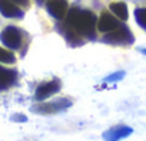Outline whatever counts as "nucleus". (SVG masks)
<instances>
[{
	"mask_svg": "<svg viewBox=\"0 0 146 141\" xmlns=\"http://www.w3.org/2000/svg\"><path fill=\"white\" fill-rule=\"evenodd\" d=\"M98 19L93 12L86 9L73 7L66 13V25L76 35L85 36L89 39H95V28Z\"/></svg>",
	"mask_w": 146,
	"mask_h": 141,
	"instance_id": "f257e3e1",
	"label": "nucleus"
},
{
	"mask_svg": "<svg viewBox=\"0 0 146 141\" xmlns=\"http://www.w3.org/2000/svg\"><path fill=\"white\" fill-rule=\"evenodd\" d=\"M102 40L106 43H110V45H130V43H133L135 38L126 25H120L115 30L108 32Z\"/></svg>",
	"mask_w": 146,
	"mask_h": 141,
	"instance_id": "f03ea898",
	"label": "nucleus"
},
{
	"mask_svg": "<svg viewBox=\"0 0 146 141\" xmlns=\"http://www.w3.org/2000/svg\"><path fill=\"white\" fill-rule=\"evenodd\" d=\"M0 40L9 49H19L22 45V30L16 26H7L0 33Z\"/></svg>",
	"mask_w": 146,
	"mask_h": 141,
	"instance_id": "7ed1b4c3",
	"label": "nucleus"
},
{
	"mask_svg": "<svg viewBox=\"0 0 146 141\" xmlns=\"http://www.w3.org/2000/svg\"><path fill=\"white\" fill-rule=\"evenodd\" d=\"M70 105H72L70 99L62 98V99H56L53 102H42L40 101V104L33 107V109L37 111L39 114H54V112H59V111H64Z\"/></svg>",
	"mask_w": 146,
	"mask_h": 141,
	"instance_id": "20e7f679",
	"label": "nucleus"
},
{
	"mask_svg": "<svg viewBox=\"0 0 146 141\" xmlns=\"http://www.w3.org/2000/svg\"><path fill=\"white\" fill-rule=\"evenodd\" d=\"M60 91V81L59 79H52V81H47V82H43L37 87L36 89V94H35V98L36 101H44L46 98L54 95L56 92Z\"/></svg>",
	"mask_w": 146,
	"mask_h": 141,
	"instance_id": "39448f33",
	"label": "nucleus"
},
{
	"mask_svg": "<svg viewBox=\"0 0 146 141\" xmlns=\"http://www.w3.org/2000/svg\"><path fill=\"white\" fill-rule=\"evenodd\" d=\"M96 26H98L99 32H102V33H108V32H112V30H115L116 28H119L120 23H119L117 17H116L113 13L102 12V15H100V17H99Z\"/></svg>",
	"mask_w": 146,
	"mask_h": 141,
	"instance_id": "423d86ee",
	"label": "nucleus"
},
{
	"mask_svg": "<svg viewBox=\"0 0 146 141\" xmlns=\"http://www.w3.org/2000/svg\"><path fill=\"white\" fill-rule=\"evenodd\" d=\"M133 132V130L125 124H119V125H115L112 128H109L105 134H103V138L106 141H120L126 137H129L130 134Z\"/></svg>",
	"mask_w": 146,
	"mask_h": 141,
	"instance_id": "0eeeda50",
	"label": "nucleus"
},
{
	"mask_svg": "<svg viewBox=\"0 0 146 141\" xmlns=\"http://www.w3.org/2000/svg\"><path fill=\"white\" fill-rule=\"evenodd\" d=\"M47 12L57 20L66 17V13H67V9H69V3L67 0H49L47 5Z\"/></svg>",
	"mask_w": 146,
	"mask_h": 141,
	"instance_id": "6e6552de",
	"label": "nucleus"
},
{
	"mask_svg": "<svg viewBox=\"0 0 146 141\" xmlns=\"http://www.w3.org/2000/svg\"><path fill=\"white\" fill-rule=\"evenodd\" d=\"M0 13L9 19H22L23 10L12 0H0Z\"/></svg>",
	"mask_w": 146,
	"mask_h": 141,
	"instance_id": "1a4fd4ad",
	"label": "nucleus"
},
{
	"mask_svg": "<svg viewBox=\"0 0 146 141\" xmlns=\"http://www.w3.org/2000/svg\"><path fill=\"white\" fill-rule=\"evenodd\" d=\"M16 78H17V72L15 69H7V68L0 66V91L13 85Z\"/></svg>",
	"mask_w": 146,
	"mask_h": 141,
	"instance_id": "9d476101",
	"label": "nucleus"
},
{
	"mask_svg": "<svg viewBox=\"0 0 146 141\" xmlns=\"http://www.w3.org/2000/svg\"><path fill=\"white\" fill-rule=\"evenodd\" d=\"M110 12L120 20H127L129 13H127V6L125 2H113L110 3Z\"/></svg>",
	"mask_w": 146,
	"mask_h": 141,
	"instance_id": "9b49d317",
	"label": "nucleus"
},
{
	"mask_svg": "<svg viewBox=\"0 0 146 141\" xmlns=\"http://www.w3.org/2000/svg\"><path fill=\"white\" fill-rule=\"evenodd\" d=\"M0 62L12 65V63L16 62V58H15V55H13L12 50H9L6 48H0Z\"/></svg>",
	"mask_w": 146,
	"mask_h": 141,
	"instance_id": "f8f14e48",
	"label": "nucleus"
},
{
	"mask_svg": "<svg viewBox=\"0 0 146 141\" xmlns=\"http://www.w3.org/2000/svg\"><path fill=\"white\" fill-rule=\"evenodd\" d=\"M135 17H136L137 25H139L143 30H146V9H145V7H137V9L135 10Z\"/></svg>",
	"mask_w": 146,
	"mask_h": 141,
	"instance_id": "ddd939ff",
	"label": "nucleus"
},
{
	"mask_svg": "<svg viewBox=\"0 0 146 141\" xmlns=\"http://www.w3.org/2000/svg\"><path fill=\"white\" fill-rule=\"evenodd\" d=\"M122 77H125V72H117V74H113L110 77L106 78L108 82H112V81H117V79H122Z\"/></svg>",
	"mask_w": 146,
	"mask_h": 141,
	"instance_id": "4468645a",
	"label": "nucleus"
},
{
	"mask_svg": "<svg viewBox=\"0 0 146 141\" xmlns=\"http://www.w3.org/2000/svg\"><path fill=\"white\" fill-rule=\"evenodd\" d=\"M12 2H15L16 5H23V6L29 5V0H12Z\"/></svg>",
	"mask_w": 146,
	"mask_h": 141,
	"instance_id": "2eb2a0df",
	"label": "nucleus"
},
{
	"mask_svg": "<svg viewBox=\"0 0 146 141\" xmlns=\"http://www.w3.org/2000/svg\"><path fill=\"white\" fill-rule=\"evenodd\" d=\"M12 120H15V121H16V120H20V121H26V120H27V118H26V117H25V115H23V117H22V115H20V117H13V118H12Z\"/></svg>",
	"mask_w": 146,
	"mask_h": 141,
	"instance_id": "dca6fc26",
	"label": "nucleus"
},
{
	"mask_svg": "<svg viewBox=\"0 0 146 141\" xmlns=\"http://www.w3.org/2000/svg\"><path fill=\"white\" fill-rule=\"evenodd\" d=\"M143 52H145V53H146V50H143Z\"/></svg>",
	"mask_w": 146,
	"mask_h": 141,
	"instance_id": "f3484780",
	"label": "nucleus"
}]
</instances>
